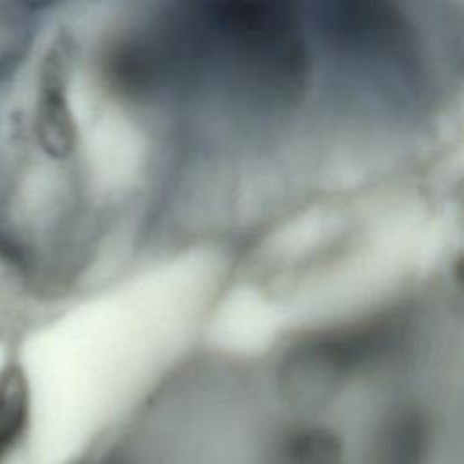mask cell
<instances>
[{
    "mask_svg": "<svg viewBox=\"0 0 464 464\" xmlns=\"http://www.w3.org/2000/svg\"><path fill=\"white\" fill-rule=\"evenodd\" d=\"M430 455V426L413 406L388 411L373 428L362 464H426Z\"/></svg>",
    "mask_w": 464,
    "mask_h": 464,
    "instance_id": "6da1fadb",
    "label": "cell"
},
{
    "mask_svg": "<svg viewBox=\"0 0 464 464\" xmlns=\"http://www.w3.org/2000/svg\"><path fill=\"white\" fill-rule=\"evenodd\" d=\"M341 437L317 424H301L283 433L268 453L266 464H343Z\"/></svg>",
    "mask_w": 464,
    "mask_h": 464,
    "instance_id": "7a4b0ae2",
    "label": "cell"
},
{
    "mask_svg": "<svg viewBox=\"0 0 464 464\" xmlns=\"http://www.w3.org/2000/svg\"><path fill=\"white\" fill-rule=\"evenodd\" d=\"M62 71V60L51 58L40 98V136L42 143L53 154L67 152L72 143V125L63 94V80L60 74Z\"/></svg>",
    "mask_w": 464,
    "mask_h": 464,
    "instance_id": "3957f363",
    "label": "cell"
},
{
    "mask_svg": "<svg viewBox=\"0 0 464 464\" xmlns=\"http://www.w3.org/2000/svg\"><path fill=\"white\" fill-rule=\"evenodd\" d=\"M29 384L20 366L0 372V464L16 448L29 422Z\"/></svg>",
    "mask_w": 464,
    "mask_h": 464,
    "instance_id": "277c9868",
    "label": "cell"
}]
</instances>
